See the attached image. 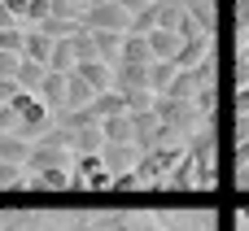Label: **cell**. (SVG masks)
Masks as SVG:
<instances>
[{
  "instance_id": "obj_1",
  "label": "cell",
  "mask_w": 249,
  "mask_h": 231,
  "mask_svg": "<svg viewBox=\"0 0 249 231\" xmlns=\"http://www.w3.org/2000/svg\"><path fill=\"white\" fill-rule=\"evenodd\" d=\"M4 109H13V118H18V131H13V135H44V131H48V118H53V114H48V105H44L35 92H18Z\"/></svg>"
},
{
  "instance_id": "obj_2",
  "label": "cell",
  "mask_w": 249,
  "mask_h": 231,
  "mask_svg": "<svg viewBox=\"0 0 249 231\" xmlns=\"http://www.w3.org/2000/svg\"><path fill=\"white\" fill-rule=\"evenodd\" d=\"M79 26L83 31H131V13L118 0H96L79 13Z\"/></svg>"
},
{
  "instance_id": "obj_3",
  "label": "cell",
  "mask_w": 249,
  "mask_h": 231,
  "mask_svg": "<svg viewBox=\"0 0 249 231\" xmlns=\"http://www.w3.org/2000/svg\"><path fill=\"white\" fill-rule=\"evenodd\" d=\"M70 148H61V144H48V140H35L31 144V153H26V162H22V170L26 175H35V170H70Z\"/></svg>"
},
{
  "instance_id": "obj_4",
  "label": "cell",
  "mask_w": 249,
  "mask_h": 231,
  "mask_svg": "<svg viewBox=\"0 0 249 231\" xmlns=\"http://www.w3.org/2000/svg\"><path fill=\"white\" fill-rule=\"evenodd\" d=\"M70 166H74L70 188H92V192H105V188H109V179H114V175L105 170L101 153H83V157H74Z\"/></svg>"
},
{
  "instance_id": "obj_5",
  "label": "cell",
  "mask_w": 249,
  "mask_h": 231,
  "mask_svg": "<svg viewBox=\"0 0 249 231\" xmlns=\"http://www.w3.org/2000/svg\"><path fill=\"white\" fill-rule=\"evenodd\" d=\"M96 223H101L105 231H166L158 214H144V210H140V214H114V218H96Z\"/></svg>"
},
{
  "instance_id": "obj_6",
  "label": "cell",
  "mask_w": 249,
  "mask_h": 231,
  "mask_svg": "<svg viewBox=\"0 0 249 231\" xmlns=\"http://www.w3.org/2000/svg\"><path fill=\"white\" fill-rule=\"evenodd\" d=\"M101 162H105L109 175H127V170H136L140 148H136V144H105V148H101Z\"/></svg>"
},
{
  "instance_id": "obj_7",
  "label": "cell",
  "mask_w": 249,
  "mask_h": 231,
  "mask_svg": "<svg viewBox=\"0 0 249 231\" xmlns=\"http://www.w3.org/2000/svg\"><path fill=\"white\" fill-rule=\"evenodd\" d=\"M144 44H149V57H153V61H175V52L184 48L175 31H149Z\"/></svg>"
},
{
  "instance_id": "obj_8",
  "label": "cell",
  "mask_w": 249,
  "mask_h": 231,
  "mask_svg": "<svg viewBox=\"0 0 249 231\" xmlns=\"http://www.w3.org/2000/svg\"><path fill=\"white\" fill-rule=\"evenodd\" d=\"M179 4H184V13L201 26V35L214 39V26H219V9H214V0H179Z\"/></svg>"
},
{
  "instance_id": "obj_9",
  "label": "cell",
  "mask_w": 249,
  "mask_h": 231,
  "mask_svg": "<svg viewBox=\"0 0 249 231\" xmlns=\"http://www.w3.org/2000/svg\"><path fill=\"white\" fill-rule=\"evenodd\" d=\"M48 52H53V39H48V35H39L35 26H26V35H22V61L48 66Z\"/></svg>"
},
{
  "instance_id": "obj_10",
  "label": "cell",
  "mask_w": 249,
  "mask_h": 231,
  "mask_svg": "<svg viewBox=\"0 0 249 231\" xmlns=\"http://www.w3.org/2000/svg\"><path fill=\"white\" fill-rule=\"evenodd\" d=\"M210 52H214V39H210V35H197V39H188V44L175 52V70H193V66H197L201 57H210Z\"/></svg>"
},
{
  "instance_id": "obj_11",
  "label": "cell",
  "mask_w": 249,
  "mask_h": 231,
  "mask_svg": "<svg viewBox=\"0 0 249 231\" xmlns=\"http://www.w3.org/2000/svg\"><path fill=\"white\" fill-rule=\"evenodd\" d=\"M70 74H79L92 92H109V74H114V70H109V61H79Z\"/></svg>"
},
{
  "instance_id": "obj_12",
  "label": "cell",
  "mask_w": 249,
  "mask_h": 231,
  "mask_svg": "<svg viewBox=\"0 0 249 231\" xmlns=\"http://www.w3.org/2000/svg\"><path fill=\"white\" fill-rule=\"evenodd\" d=\"M44 105H48V114L57 109H66V74H44V83H39V92H35Z\"/></svg>"
},
{
  "instance_id": "obj_13",
  "label": "cell",
  "mask_w": 249,
  "mask_h": 231,
  "mask_svg": "<svg viewBox=\"0 0 249 231\" xmlns=\"http://www.w3.org/2000/svg\"><path fill=\"white\" fill-rule=\"evenodd\" d=\"M26 188H35V192H70V170H35V175H26Z\"/></svg>"
},
{
  "instance_id": "obj_14",
  "label": "cell",
  "mask_w": 249,
  "mask_h": 231,
  "mask_svg": "<svg viewBox=\"0 0 249 231\" xmlns=\"http://www.w3.org/2000/svg\"><path fill=\"white\" fill-rule=\"evenodd\" d=\"M118 61H127V66H153V57H149V44H144V35H123V48H118Z\"/></svg>"
},
{
  "instance_id": "obj_15",
  "label": "cell",
  "mask_w": 249,
  "mask_h": 231,
  "mask_svg": "<svg viewBox=\"0 0 249 231\" xmlns=\"http://www.w3.org/2000/svg\"><path fill=\"white\" fill-rule=\"evenodd\" d=\"M88 35H92V44H96V57L114 66V61H118V48H123V35H127V31H88Z\"/></svg>"
},
{
  "instance_id": "obj_16",
  "label": "cell",
  "mask_w": 249,
  "mask_h": 231,
  "mask_svg": "<svg viewBox=\"0 0 249 231\" xmlns=\"http://www.w3.org/2000/svg\"><path fill=\"white\" fill-rule=\"evenodd\" d=\"M96 127H101V140H105V144H131V118H127V114L105 118V122H96Z\"/></svg>"
},
{
  "instance_id": "obj_17",
  "label": "cell",
  "mask_w": 249,
  "mask_h": 231,
  "mask_svg": "<svg viewBox=\"0 0 249 231\" xmlns=\"http://www.w3.org/2000/svg\"><path fill=\"white\" fill-rule=\"evenodd\" d=\"M92 96H96V92H92L79 74H66V109H83V105H92ZM66 109H61V114H66Z\"/></svg>"
},
{
  "instance_id": "obj_18",
  "label": "cell",
  "mask_w": 249,
  "mask_h": 231,
  "mask_svg": "<svg viewBox=\"0 0 249 231\" xmlns=\"http://www.w3.org/2000/svg\"><path fill=\"white\" fill-rule=\"evenodd\" d=\"M35 31L48 35V39H70V35H79L83 26H79V22H66V17H44V22H35Z\"/></svg>"
},
{
  "instance_id": "obj_19",
  "label": "cell",
  "mask_w": 249,
  "mask_h": 231,
  "mask_svg": "<svg viewBox=\"0 0 249 231\" xmlns=\"http://www.w3.org/2000/svg\"><path fill=\"white\" fill-rule=\"evenodd\" d=\"M44 66H35V61H18V74H13V83L22 87V92H39V83H44Z\"/></svg>"
},
{
  "instance_id": "obj_20",
  "label": "cell",
  "mask_w": 249,
  "mask_h": 231,
  "mask_svg": "<svg viewBox=\"0 0 249 231\" xmlns=\"http://www.w3.org/2000/svg\"><path fill=\"white\" fill-rule=\"evenodd\" d=\"M26 153H31V140H22V135H0V162L22 166V162H26Z\"/></svg>"
},
{
  "instance_id": "obj_21",
  "label": "cell",
  "mask_w": 249,
  "mask_h": 231,
  "mask_svg": "<svg viewBox=\"0 0 249 231\" xmlns=\"http://www.w3.org/2000/svg\"><path fill=\"white\" fill-rule=\"evenodd\" d=\"M171 79H175V61H153L149 66V92L153 96H162L171 87Z\"/></svg>"
},
{
  "instance_id": "obj_22",
  "label": "cell",
  "mask_w": 249,
  "mask_h": 231,
  "mask_svg": "<svg viewBox=\"0 0 249 231\" xmlns=\"http://www.w3.org/2000/svg\"><path fill=\"white\" fill-rule=\"evenodd\" d=\"M184 17V4L179 0H158V31H175Z\"/></svg>"
},
{
  "instance_id": "obj_23",
  "label": "cell",
  "mask_w": 249,
  "mask_h": 231,
  "mask_svg": "<svg viewBox=\"0 0 249 231\" xmlns=\"http://www.w3.org/2000/svg\"><path fill=\"white\" fill-rule=\"evenodd\" d=\"M149 31H158V0H153L144 13L131 17V35H149Z\"/></svg>"
},
{
  "instance_id": "obj_24",
  "label": "cell",
  "mask_w": 249,
  "mask_h": 231,
  "mask_svg": "<svg viewBox=\"0 0 249 231\" xmlns=\"http://www.w3.org/2000/svg\"><path fill=\"white\" fill-rule=\"evenodd\" d=\"M4 188H26V170L13 166V162H0V192Z\"/></svg>"
},
{
  "instance_id": "obj_25",
  "label": "cell",
  "mask_w": 249,
  "mask_h": 231,
  "mask_svg": "<svg viewBox=\"0 0 249 231\" xmlns=\"http://www.w3.org/2000/svg\"><path fill=\"white\" fill-rule=\"evenodd\" d=\"M22 35H26V26H9V31H0V52L22 57Z\"/></svg>"
},
{
  "instance_id": "obj_26",
  "label": "cell",
  "mask_w": 249,
  "mask_h": 231,
  "mask_svg": "<svg viewBox=\"0 0 249 231\" xmlns=\"http://www.w3.org/2000/svg\"><path fill=\"white\" fill-rule=\"evenodd\" d=\"M44 17H48V0H31V4H26V22L35 26V22H44Z\"/></svg>"
},
{
  "instance_id": "obj_27",
  "label": "cell",
  "mask_w": 249,
  "mask_h": 231,
  "mask_svg": "<svg viewBox=\"0 0 249 231\" xmlns=\"http://www.w3.org/2000/svg\"><path fill=\"white\" fill-rule=\"evenodd\" d=\"M18 61H22V57H13V52H0V79H13V74H18Z\"/></svg>"
},
{
  "instance_id": "obj_28",
  "label": "cell",
  "mask_w": 249,
  "mask_h": 231,
  "mask_svg": "<svg viewBox=\"0 0 249 231\" xmlns=\"http://www.w3.org/2000/svg\"><path fill=\"white\" fill-rule=\"evenodd\" d=\"M232 17H236V26H241V31H249V0H236Z\"/></svg>"
},
{
  "instance_id": "obj_29",
  "label": "cell",
  "mask_w": 249,
  "mask_h": 231,
  "mask_svg": "<svg viewBox=\"0 0 249 231\" xmlns=\"http://www.w3.org/2000/svg\"><path fill=\"white\" fill-rule=\"evenodd\" d=\"M18 92H22V87H18L13 79H0V105H9V100H13Z\"/></svg>"
},
{
  "instance_id": "obj_30",
  "label": "cell",
  "mask_w": 249,
  "mask_h": 231,
  "mask_svg": "<svg viewBox=\"0 0 249 231\" xmlns=\"http://www.w3.org/2000/svg\"><path fill=\"white\" fill-rule=\"evenodd\" d=\"M118 4H123V9H127V13H131V17H136V13H144V9H149V4H153V0H118Z\"/></svg>"
},
{
  "instance_id": "obj_31",
  "label": "cell",
  "mask_w": 249,
  "mask_h": 231,
  "mask_svg": "<svg viewBox=\"0 0 249 231\" xmlns=\"http://www.w3.org/2000/svg\"><path fill=\"white\" fill-rule=\"evenodd\" d=\"M9 26H22V22H18V17L4 9V0H0V31H9Z\"/></svg>"
},
{
  "instance_id": "obj_32",
  "label": "cell",
  "mask_w": 249,
  "mask_h": 231,
  "mask_svg": "<svg viewBox=\"0 0 249 231\" xmlns=\"http://www.w3.org/2000/svg\"><path fill=\"white\" fill-rule=\"evenodd\" d=\"M70 231H105V227H101L96 218H79V223H74V227H70Z\"/></svg>"
},
{
  "instance_id": "obj_33",
  "label": "cell",
  "mask_w": 249,
  "mask_h": 231,
  "mask_svg": "<svg viewBox=\"0 0 249 231\" xmlns=\"http://www.w3.org/2000/svg\"><path fill=\"white\" fill-rule=\"evenodd\" d=\"M236 175H241L236 183H241V188H249V162H241V170H236Z\"/></svg>"
},
{
  "instance_id": "obj_34",
  "label": "cell",
  "mask_w": 249,
  "mask_h": 231,
  "mask_svg": "<svg viewBox=\"0 0 249 231\" xmlns=\"http://www.w3.org/2000/svg\"><path fill=\"white\" fill-rule=\"evenodd\" d=\"M241 61H249V31H241Z\"/></svg>"
},
{
  "instance_id": "obj_35",
  "label": "cell",
  "mask_w": 249,
  "mask_h": 231,
  "mask_svg": "<svg viewBox=\"0 0 249 231\" xmlns=\"http://www.w3.org/2000/svg\"><path fill=\"white\" fill-rule=\"evenodd\" d=\"M70 4H83V9H88V0H70Z\"/></svg>"
},
{
  "instance_id": "obj_36",
  "label": "cell",
  "mask_w": 249,
  "mask_h": 231,
  "mask_svg": "<svg viewBox=\"0 0 249 231\" xmlns=\"http://www.w3.org/2000/svg\"><path fill=\"white\" fill-rule=\"evenodd\" d=\"M88 4H96V0H88Z\"/></svg>"
},
{
  "instance_id": "obj_37",
  "label": "cell",
  "mask_w": 249,
  "mask_h": 231,
  "mask_svg": "<svg viewBox=\"0 0 249 231\" xmlns=\"http://www.w3.org/2000/svg\"><path fill=\"white\" fill-rule=\"evenodd\" d=\"M0 109H4V105H0Z\"/></svg>"
}]
</instances>
